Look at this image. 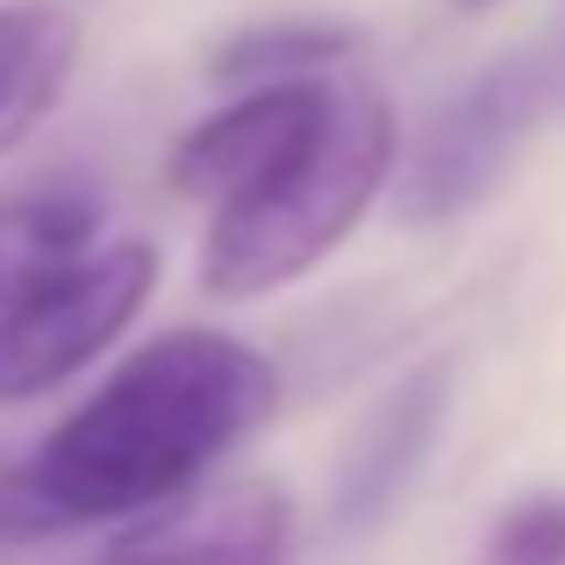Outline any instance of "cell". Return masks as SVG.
Here are the masks:
<instances>
[{
    "label": "cell",
    "instance_id": "5",
    "mask_svg": "<svg viewBox=\"0 0 565 565\" xmlns=\"http://www.w3.org/2000/svg\"><path fill=\"white\" fill-rule=\"evenodd\" d=\"M330 94H337V79H273V86H250L230 108L201 115L180 137V151H172V186L186 201L222 207L230 193L273 180L279 166H294L316 143L322 115H330Z\"/></svg>",
    "mask_w": 565,
    "mask_h": 565
},
{
    "label": "cell",
    "instance_id": "9",
    "mask_svg": "<svg viewBox=\"0 0 565 565\" xmlns=\"http://www.w3.org/2000/svg\"><path fill=\"white\" fill-rule=\"evenodd\" d=\"M79 65V22L57 0H8L0 8V158L57 108Z\"/></svg>",
    "mask_w": 565,
    "mask_h": 565
},
{
    "label": "cell",
    "instance_id": "3",
    "mask_svg": "<svg viewBox=\"0 0 565 565\" xmlns=\"http://www.w3.org/2000/svg\"><path fill=\"white\" fill-rule=\"evenodd\" d=\"M158 287V250L143 236L100 244L86 265H72L65 279L36 287L29 301L0 308V408L65 386L79 365H94L129 322L143 316Z\"/></svg>",
    "mask_w": 565,
    "mask_h": 565
},
{
    "label": "cell",
    "instance_id": "13",
    "mask_svg": "<svg viewBox=\"0 0 565 565\" xmlns=\"http://www.w3.org/2000/svg\"><path fill=\"white\" fill-rule=\"evenodd\" d=\"M458 8H494V0H458Z\"/></svg>",
    "mask_w": 565,
    "mask_h": 565
},
{
    "label": "cell",
    "instance_id": "8",
    "mask_svg": "<svg viewBox=\"0 0 565 565\" xmlns=\"http://www.w3.org/2000/svg\"><path fill=\"white\" fill-rule=\"evenodd\" d=\"M100 222H108V201L79 172L8 186L0 193V308L29 301L36 287L86 265L100 250Z\"/></svg>",
    "mask_w": 565,
    "mask_h": 565
},
{
    "label": "cell",
    "instance_id": "2",
    "mask_svg": "<svg viewBox=\"0 0 565 565\" xmlns=\"http://www.w3.org/2000/svg\"><path fill=\"white\" fill-rule=\"evenodd\" d=\"M394 166V115L373 86H337L316 143L273 180L230 193L201 236V287L215 301H258L308 279L380 201Z\"/></svg>",
    "mask_w": 565,
    "mask_h": 565
},
{
    "label": "cell",
    "instance_id": "11",
    "mask_svg": "<svg viewBox=\"0 0 565 565\" xmlns=\"http://www.w3.org/2000/svg\"><path fill=\"white\" fill-rule=\"evenodd\" d=\"M487 565H565V494H530L501 509Z\"/></svg>",
    "mask_w": 565,
    "mask_h": 565
},
{
    "label": "cell",
    "instance_id": "1",
    "mask_svg": "<svg viewBox=\"0 0 565 565\" xmlns=\"http://www.w3.org/2000/svg\"><path fill=\"white\" fill-rule=\"evenodd\" d=\"M273 401L279 373L244 337L166 330L129 351L29 458L72 530L122 523L186 501L193 480L273 415Z\"/></svg>",
    "mask_w": 565,
    "mask_h": 565
},
{
    "label": "cell",
    "instance_id": "6",
    "mask_svg": "<svg viewBox=\"0 0 565 565\" xmlns=\"http://www.w3.org/2000/svg\"><path fill=\"white\" fill-rule=\"evenodd\" d=\"M122 565H287V494L265 480H230L215 494L172 501L158 523L115 544Z\"/></svg>",
    "mask_w": 565,
    "mask_h": 565
},
{
    "label": "cell",
    "instance_id": "14",
    "mask_svg": "<svg viewBox=\"0 0 565 565\" xmlns=\"http://www.w3.org/2000/svg\"><path fill=\"white\" fill-rule=\"evenodd\" d=\"M100 565H122V558H115V552H108V558H100Z\"/></svg>",
    "mask_w": 565,
    "mask_h": 565
},
{
    "label": "cell",
    "instance_id": "12",
    "mask_svg": "<svg viewBox=\"0 0 565 565\" xmlns=\"http://www.w3.org/2000/svg\"><path fill=\"white\" fill-rule=\"evenodd\" d=\"M65 509L43 494L36 480V458L8 451L0 444V544H43V537H65Z\"/></svg>",
    "mask_w": 565,
    "mask_h": 565
},
{
    "label": "cell",
    "instance_id": "4",
    "mask_svg": "<svg viewBox=\"0 0 565 565\" xmlns=\"http://www.w3.org/2000/svg\"><path fill=\"white\" fill-rule=\"evenodd\" d=\"M544 108H552V72L537 57L487 65L466 94H451L429 115L408 172H401V222L429 230V222H451L466 207H480L487 193L509 180L515 151L544 122Z\"/></svg>",
    "mask_w": 565,
    "mask_h": 565
},
{
    "label": "cell",
    "instance_id": "7",
    "mask_svg": "<svg viewBox=\"0 0 565 565\" xmlns=\"http://www.w3.org/2000/svg\"><path fill=\"white\" fill-rule=\"evenodd\" d=\"M444 401H451L444 394V365H423V373H408L373 415H365L351 451H344V466H337V494H330L337 523L373 530L380 515L408 494L415 466L429 458V444H437V429H444Z\"/></svg>",
    "mask_w": 565,
    "mask_h": 565
},
{
    "label": "cell",
    "instance_id": "10",
    "mask_svg": "<svg viewBox=\"0 0 565 565\" xmlns=\"http://www.w3.org/2000/svg\"><path fill=\"white\" fill-rule=\"evenodd\" d=\"M359 51L351 22H322V14H279V22H250L215 51V79L273 86V79H330V65Z\"/></svg>",
    "mask_w": 565,
    "mask_h": 565
}]
</instances>
